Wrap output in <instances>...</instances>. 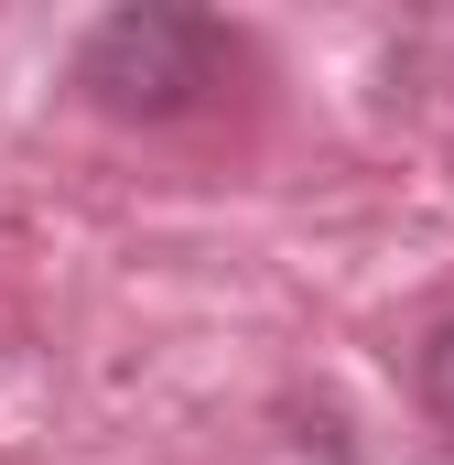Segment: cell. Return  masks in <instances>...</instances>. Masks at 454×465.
<instances>
[{
	"instance_id": "cell-1",
	"label": "cell",
	"mask_w": 454,
	"mask_h": 465,
	"mask_svg": "<svg viewBox=\"0 0 454 465\" xmlns=\"http://www.w3.org/2000/svg\"><path fill=\"white\" fill-rule=\"evenodd\" d=\"M76 87L109 119H184L227 87V33L184 0H141V11H109L87 44H76Z\"/></svg>"
},
{
	"instance_id": "cell-2",
	"label": "cell",
	"mask_w": 454,
	"mask_h": 465,
	"mask_svg": "<svg viewBox=\"0 0 454 465\" xmlns=\"http://www.w3.org/2000/svg\"><path fill=\"white\" fill-rule=\"evenodd\" d=\"M411 379H422V411H433V422L454 433V314L433 325V336H422V357H411Z\"/></svg>"
}]
</instances>
